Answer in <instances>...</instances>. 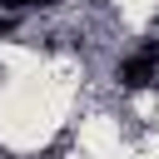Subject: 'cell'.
I'll list each match as a JSON object with an SVG mask.
<instances>
[{
	"label": "cell",
	"mask_w": 159,
	"mask_h": 159,
	"mask_svg": "<svg viewBox=\"0 0 159 159\" xmlns=\"http://www.w3.org/2000/svg\"><path fill=\"white\" fill-rule=\"evenodd\" d=\"M114 75H119L124 89H149V84L159 80V45H149V50H139V55H124Z\"/></svg>",
	"instance_id": "cell-1"
},
{
	"label": "cell",
	"mask_w": 159,
	"mask_h": 159,
	"mask_svg": "<svg viewBox=\"0 0 159 159\" xmlns=\"http://www.w3.org/2000/svg\"><path fill=\"white\" fill-rule=\"evenodd\" d=\"M5 5H50V0H5Z\"/></svg>",
	"instance_id": "cell-2"
},
{
	"label": "cell",
	"mask_w": 159,
	"mask_h": 159,
	"mask_svg": "<svg viewBox=\"0 0 159 159\" xmlns=\"http://www.w3.org/2000/svg\"><path fill=\"white\" fill-rule=\"evenodd\" d=\"M10 30H15V20H0V35H10Z\"/></svg>",
	"instance_id": "cell-3"
}]
</instances>
